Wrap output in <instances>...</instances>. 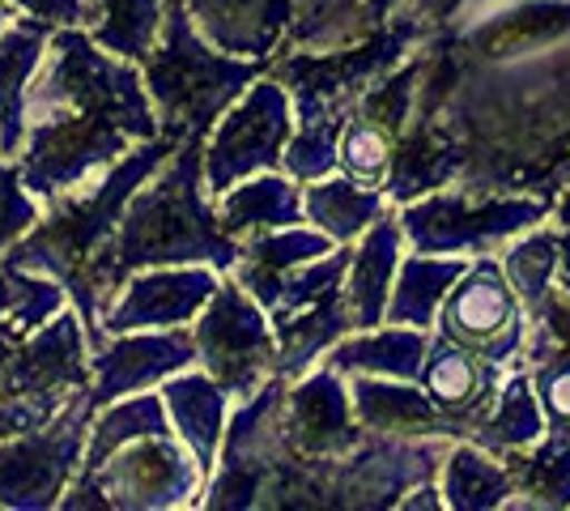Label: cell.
I'll return each mask as SVG.
<instances>
[{
	"label": "cell",
	"mask_w": 570,
	"mask_h": 511,
	"mask_svg": "<svg viewBox=\"0 0 570 511\" xmlns=\"http://www.w3.org/2000/svg\"><path fill=\"white\" fill-rule=\"evenodd\" d=\"M523 366H528V380H532L537 405L546 417V431L570 439V350H553L546 358Z\"/></svg>",
	"instance_id": "obj_36"
},
{
	"label": "cell",
	"mask_w": 570,
	"mask_h": 511,
	"mask_svg": "<svg viewBox=\"0 0 570 511\" xmlns=\"http://www.w3.org/2000/svg\"><path fill=\"white\" fill-rule=\"evenodd\" d=\"M86 389H90L86 324L72 307H60L48 324L26 333L9 354L4 389H0L4 435H22L30 426H43L60 405H69L72 396Z\"/></svg>",
	"instance_id": "obj_8"
},
{
	"label": "cell",
	"mask_w": 570,
	"mask_h": 511,
	"mask_svg": "<svg viewBox=\"0 0 570 511\" xmlns=\"http://www.w3.org/2000/svg\"><path fill=\"white\" fill-rule=\"evenodd\" d=\"M430 350L426 328H404V324H375L354 328L336 341L320 363L336 371L341 380L350 375H387V380H417L422 358Z\"/></svg>",
	"instance_id": "obj_22"
},
{
	"label": "cell",
	"mask_w": 570,
	"mask_h": 511,
	"mask_svg": "<svg viewBox=\"0 0 570 511\" xmlns=\"http://www.w3.org/2000/svg\"><path fill=\"white\" fill-rule=\"evenodd\" d=\"M158 396L167 405L170 431L175 439L188 448V456L196 461L200 478H209L217 464V448L226 435V417H230V396L217 384L214 375H205L200 366L191 363L184 371H175L170 380L158 384Z\"/></svg>",
	"instance_id": "obj_19"
},
{
	"label": "cell",
	"mask_w": 570,
	"mask_h": 511,
	"mask_svg": "<svg viewBox=\"0 0 570 511\" xmlns=\"http://www.w3.org/2000/svg\"><path fill=\"white\" fill-rule=\"evenodd\" d=\"M158 137L141 69L102 51L81 26L48 35L39 73L22 102L18 179L39 205L116 167L128 149Z\"/></svg>",
	"instance_id": "obj_1"
},
{
	"label": "cell",
	"mask_w": 570,
	"mask_h": 511,
	"mask_svg": "<svg viewBox=\"0 0 570 511\" xmlns=\"http://www.w3.org/2000/svg\"><path fill=\"white\" fill-rule=\"evenodd\" d=\"M196 35L238 60H273L294 30V0H179Z\"/></svg>",
	"instance_id": "obj_16"
},
{
	"label": "cell",
	"mask_w": 570,
	"mask_h": 511,
	"mask_svg": "<svg viewBox=\"0 0 570 511\" xmlns=\"http://www.w3.org/2000/svg\"><path fill=\"white\" fill-rule=\"evenodd\" d=\"M175 146L179 141L158 132L154 141L128 149L116 167H107L98 179L48 200L39 209V218L30 222L0 256V265L43 273V277L65 286L69 307L86 324L90 350L102 345V312L116 298L111 239H116L119 214H124L128 196L175 154Z\"/></svg>",
	"instance_id": "obj_2"
},
{
	"label": "cell",
	"mask_w": 570,
	"mask_h": 511,
	"mask_svg": "<svg viewBox=\"0 0 570 511\" xmlns=\"http://www.w3.org/2000/svg\"><path fill=\"white\" fill-rule=\"evenodd\" d=\"M383 209H392L383 188H366V184H357L341 170L303 184V218L320 235H328L333 244H354Z\"/></svg>",
	"instance_id": "obj_29"
},
{
	"label": "cell",
	"mask_w": 570,
	"mask_h": 511,
	"mask_svg": "<svg viewBox=\"0 0 570 511\" xmlns=\"http://www.w3.org/2000/svg\"><path fill=\"white\" fill-rule=\"evenodd\" d=\"M515 494L502 511H570V439L541 435L528 448L502 452Z\"/></svg>",
	"instance_id": "obj_28"
},
{
	"label": "cell",
	"mask_w": 570,
	"mask_h": 511,
	"mask_svg": "<svg viewBox=\"0 0 570 511\" xmlns=\"http://www.w3.org/2000/svg\"><path fill=\"white\" fill-rule=\"evenodd\" d=\"M396 132L387 124L371 120L362 111H350L341 124V137H336V170L350 175L366 188H383L392 158H396Z\"/></svg>",
	"instance_id": "obj_34"
},
{
	"label": "cell",
	"mask_w": 570,
	"mask_h": 511,
	"mask_svg": "<svg viewBox=\"0 0 570 511\" xmlns=\"http://www.w3.org/2000/svg\"><path fill=\"white\" fill-rule=\"evenodd\" d=\"M188 328L196 345V366L214 375L230 401H247L264 380L277 375V337H273L268 312L230 273L217 277V291Z\"/></svg>",
	"instance_id": "obj_9"
},
{
	"label": "cell",
	"mask_w": 570,
	"mask_h": 511,
	"mask_svg": "<svg viewBox=\"0 0 570 511\" xmlns=\"http://www.w3.org/2000/svg\"><path fill=\"white\" fill-rule=\"evenodd\" d=\"M502 375H507V366L490 363V358H481L473 350L430 333V350L426 358H422L417 384L439 405V414L452 417L460 439H469V431L481 422V414L494 405V392H499Z\"/></svg>",
	"instance_id": "obj_17"
},
{
	"label": "cell",
	"mask_w": 570,
	"mask_h": 511,
	"mask_svg": "<svg viewBox=\"0 0 570 511\" xmlns=\"http://www.w3.org/2000/svg\"><path fill=\"white\" fill-rule=\"evenodd\" d=\"M430 333L455 341L499 366L520 363L523 341H528V316L502 273L499 252L469 256V265L452 282Z\"/></svg>",
	"instance_id": "obj_12"
},
{
	"label": "cell",
	"mask_w": 570,
	"mask_h": 511,
	"mask_svg": "<svg viewBox=\"0 0 570 511\" xmlns=\"http://www.w3.org/2000/svg\"><path fill=\"white\" fill-rule=\"evenodd\" d=\"M434 482H439V494H443V508L448 511H502L507 499L515 494L502 456L476 448L469 439H452L448 443Z\"/></svg>",
	"instance_id": "obj_27"
},
{
	"label": "cell",
	"mask_w": 570,
	"mask_h": 511,
	"mask_svg": "<svg viewBox=\"0 0 570 511\" xmlns=\"http://www.w3.org/2000/svg\"><path fill=\"white\" fill-rule=\"evenodd\" d=\"M285 443L298 456H341L366 435L357 426L345 380L328 366H311L298 380H285Z\"/></svg>",
	"instance_id": "obj_15"
},
{
	"label": "cell",
	"mask_w": 570,
	"mask_h": 511,
	"mask_svg": "<svg viewBox=\"0 0 570 511\" xmlns=\"http://www.w3.org/2000/svg\"><path fill=\"white\" fill-rule=\"evenodd\" d=\"M13 13H22V18H35V22L51 26V30H60V26H81V0H4Z\"/></svg>",
	"instance_id": "obj_38"
},
{
	"label": "cell",
	"mask_w": 570,
	"mask_h": 511,
	"mask_svg": "<svg viewBox=\"0 0 570 511\" xmlns=\"http://www.w3.org/2000/svg\"><path fill=\"white\" fill-rule=\"evenodd\" d=\"M51 26L13 13V22L0 30V158H18L22 149V102L30 77L39 73L48 51Z\"/></svg>",
	"instance_id": "obj_25"
},
{
	"label": "cell",
	"mask_w": 570,
	"mask_h": 511,
	"mask_svg": "<svg viewBox=\"0 0 570 511\" xmlns=\"http://www.w3.org/2000/svg\"><path fill=\"white\" fill-rule=\"evenodd\" d=\"M546 435V417H541V405H537V392H532V380H528V366L515 363L507 366L499 392H494V405L481 414L473 431H469V443L485 448V452H515V448H528Z\"/></svg>",
	"instance_id": "obj_31"
},
{
	"label": "cell",
	"mask_w": 570,
	"mask_h": 511,
	"mask_svg": "<svg viewBox=\"0 0 570 511\" xmlns=\"http://www.w3.org/2000/svg\"><path fill=\"white\" fill-rule=\"evenodd\" d=\"M268 324H273V337H277V375L282 380H298L303 371L320 366V358L333 350L336 341L354 333V320H350L341 286L307 303V307L289 312V316L268 320Z\"/></svg>",
	"instance_id": "obj_24"
},
{
	"label": "cell",
	"mask_w": 570,
	"mask_h": 511,
	"mask_svg": "<svg viewBox=\"0 0 570 511\" xmlns=\"http://www.w3.org/2000/svg\"><path fill=\"white\" fill-rule=\"evenodd\" d=\"M333 239L320 235L315 226L298 222V226H277V230H256L247 239H238V261L230 265V277H235L243 291L252 294L261 307L273 303L277 294V282H282L289 268L307 265L315 256L333 252Z\"/></svg>",
	"instance_id": "obj_21"
},
{
	"label": "cell",
	"mask_w": 570,
	"mask_h": 511,
	"mask_svg": "<svg viewBox=\"0 0 570 511\" xmlns=\"http://www.w3.org/2000/svg\"><path fill=\"white\" fill-rule=\"evenodd\" d=\"M39 200L26 193L22 179H18V163L13 158H0V256L4 247L22 235L30 222L39 218Z\"/></svg>",
	"instance_id": "obj_37"
},
{
	"label": "cell",
	"mask_w": 570,
	"mask_h": 511,
	"mask_svg": "<svg viewBox=\"0 0 570 511\" xmlns=\"http://www.w3.org/2000/svg\"><path fill=\"white\" fill-rule=\"evenodd\" d=\"M553 200L528 193H473V188H434L396 205L409 252H434V256H481L499 252L515 235L549 222Z\"/></svg>",
	"instance_id": "obj_7"
},
{
	"label": "cell",
	"mask_w": 570,
	"mask_h": 511,
	"mask_svg": "<svg viewBox=\"0 0 570 511\" xmlns=\"http://www.w3.org/2000/svg\"><path fill=\"white\" fill-rule=\"evenodd\" d=\"M350 405L362 431L404 439H460L452 417L439 414L417 380H387V375H350Z\"/></svg>",
	"instance_id": "obj_18"
},
{
	"label": "cell",
	"mask_w": 570,
	"mask_h": 511,
	"mask_svg": "<svg viewBox=\"0 0 570 511\" xmlns=\"http://www.w3.org/2000/svg\"><path fill=\"white\" fill-rule=\"evenodd\" d=\"M196 363L191 328H137V333H107L90 350V405H107L128 392L158 389L175 371Z\"/></svg>",
	"instance_id": "obj_14"
},
{
	"label": "cell",
	"mask_w": 570,
	"mask_h": 511,
	"mask_svg": "<svg viewBox=\"0 0 570 511\" xmlns=\"http://www.w3.org/2000/svg\"><path fill=\"white\" fill-rule=\"evenodd\" d=\"M404 256V230L401 218H396V205L383 209L380 218L371 222L354 244H350V265H345V307H350V320L354 328H375L383 324V312H387V294H392V282H396V265Z\"/></svg>",
	"instance_id": "obj_20"
},
{
	"label": "cell",
	"mask_w": 570,
	"mask_h": 511,
	"mask_svg": "<svg viewBox=\"0 0 570 511\" xmlns=\"http://www.w3.org/2000/svg\"><path fill=\"white\" fill-rule=\"evenodd\" d=\"M469 256H434V252H409L404 247L396 282L387 294V312L383 324H404V328H434V316L443 307V298L452 291V282L464 273Z\"/></svg>",
	"instance_id": "obj_26"
},
{
	"label": "cell",
	"mask_w": 570,
	"mask_h": 511,
	"mask_svg": "<svg viewBox=\"0 0 570 511\" xmlns=\"http://www.w3.org/2000/svg\"><path fill=\"white\" fill-rule=\"evenodd\" d=\"M200 141H179L163 167L128 196L111 239V282L116 291L128 273L154 265H209L230 273L238 261V239L222 230L214 196L205 193Z\"/></svg>",
	"instance_id": "obj_3"
},
{
	"label": "cell",
	"mask_w": 570,
	"mask_h": 511,
	"mask_svg": "<svg viewBox=\"0 0 570 511\" xmlns=\"http://www.w3.org/2000/svg\"><path fill=\"white\" fill-rule=\"evenodd\" d=\"M13 22V9H9V4H4V0H0V30H4V26Z\"/></svg>",
	"instance_id": "obj_40"
},
{
	"label": "cell",
	"mask_w": 570,
	"mask_h": 511,
	"mask_svg": "<svg viewBox=\"0 0 570 511\" xmlns=\"http://www.w3.org/2000/svg\"><path fill=\"white\" fill-rule=\"evenodd\" d=\"M214 214L226 235L247 239L256 230H277V226H298L303 218V184L289 179L285 170H261L238 179L235 188L214 196Z\"/></svg>",
	"instance_id": "obj_23"
},
{
	"label": "cell",
	"mask_w": 570,
	"mask_h": 511,
	"mask_svg": "<svg viewBox=\"0 0 570 511\" xmlns=\"http://www.w3.org/2000/svg\"><path fill=\"white\" fill-rule=\"evenodd\" d=\"M430 35L434 26L409 18V22L383 26L341 51L282 48L268 60V73L285 86V95L294 102V120H345L357 95L375 86L383 73H392L417 48H426Z\"/></svg>",
	"instance_id": "obj_5"
},
{
	"label": "cell",
	"mask_w": 570,
	"mask_h": 511,
	"mask_svg": "<svg viewBox=\"0 0 570 511\" xmlns=\"http://www.w3.org/2000/svg\"><path fill=\"white\" fill-rule=\"evenodd\" d=\"M396 511H448L443 508V494H439V482L426 478V482H417V487H409L401 494V503Z\"/></svg>",
	"instance_id": "obj_39"
},
{
	"label": "cell",
	"mask_w": 570,
	"mask_h": 511,
	"mask_svg": "<svg viewBox=\"0 0 570 511\" xmlns=\"http://www.w3.org/2000/svg\"><path fill=\"white\" fill-rule=\"evenodd\" d=\"M205 478L188 448L163 435H137L107 452L95 473H72L69 490L60 494L65 511H184L200 503Z\"/></svg>",
	"instance_id": "obj_6"
},
{
	"label": "cell",
	"mask_w": 570,
	"mask_h": 511,
	"mask_svg": "<svg viewBox=\"0 0 570 511\" xmlns=\"http://www.w3.org/2000/svg\"><path fill=\"white\" fill-rule=\"evenodd\" d=\"M60 307H69V294L60 282H51L43 273L0 265V389H4V366H9L13 345L39 324H48ZM0 439H4V417H0Z\"/></svg>",
	"instance_id": "obj_30"
},
{
	"label": "cell",
	"mask_w": 570,
	"mask_h": 511,
	"mask_svg": "<svg viewBox=\"0 0 570 511\" xmlns=\"http://www.w3.org/2000/svg\"><path fill=\"white\" fill-rule=\"evenodd\" d=\"M167 4L170 0H81V30L102 51L141 65L163 30Z\"/></svg>",
	"instance_id": "obj_32"
},
{
	"label": "cell",
	"mask_w": 570,
	"mask_h": 511,
	"mask_svg": "<svg viewBox=\"0 0 570 511\" xmlns=\"http://www.w3.org/2000/svg\"><path fill=\"white\" fill-rule=\"evenodd\" d=\"M95 405L77 392L43 426L0 439V511H51L69 490L90 435Z\"/></svg>",
	"instance_id": "obj_11"
},
{
	"label": "cell",
	"mask_w": 570,
	"mask_h": 511,
	"mask_svg": "<svg viewBox=\"0 0 570 511\" xmlns=\"http://www.w3.org/2000/svg\"><path fill=\"white\" fill-rule=\"evenodd\" d=\"M345 120H294V132L285 141L282 170L298 184L324 179L336 170V137Z\"/></svg>",
	"instance_id": "obj_35"
},
{
	"label": "cell",
	"mask_w": 570,
	"mask_h": 511,
	"mask_svg": "<svg viewBox=\"0 0 570 511\" xmlns=\"http://www.w3.org/2000/svg\"><path fill=\"white\" fill-rule=\"evenodd\" d=\"M553 261H558V226L553 222H541L499 247V265L520 298L523 316H532L546 303L549 286H553Z\"/></svg>",
	"instance_id": "obj_33"
},
{
	"label": "cell",
	"mask_w": 570,
	"mask_h": 511,
	"mask_svg": "<svg viewBox=\"0 0 570 511\" xmlns=\"http://www.w3.org/2000/svg\"><path fill=\"white\" fill-rule=\"evenodd\" d=\"M217 277L222 273L209 265H154L128 273L102 312V337L137 328H188L217 291Z\"/></svg>",
	"instance_id": "obj_13"
},
{
	"label": "cell",
	"mask_w": 570,
	"mask_h": 511,
	"mask_svg": "<svg viewBox=\"0 0 570 511\" xmlns=\"http://www.w3.org/2000/svg\"><path fill=\"white\" fill-rule=\"evenodd\" d=\"M137 69H141L145 95L154 102L158 132L170 141H188V137H205L217 116L256 77L268 73V60H238L209 48L188 22V13L179 9V0H170L163 30Z\"/></svg>",
	"instance_id": "obj_4"
},
{
	"label": "cell",
	"mask_w": 570,
	"mask_h": 511,
	"mask_svg": "<svg viewBox=\"0 0 570 511\" xmlns=\"http://www.w3.org/2000/svg\"><path fill=\"white\" fill-rule=\"evenodd\" d=\"M294 132V102L273 73L256 77L243 95L217 116V124L200 141V170H205V193L222 196L238 179L282 170L285 141Z\"/></svg>",
	"instance_id": "obj_10"
}]
</instances>
